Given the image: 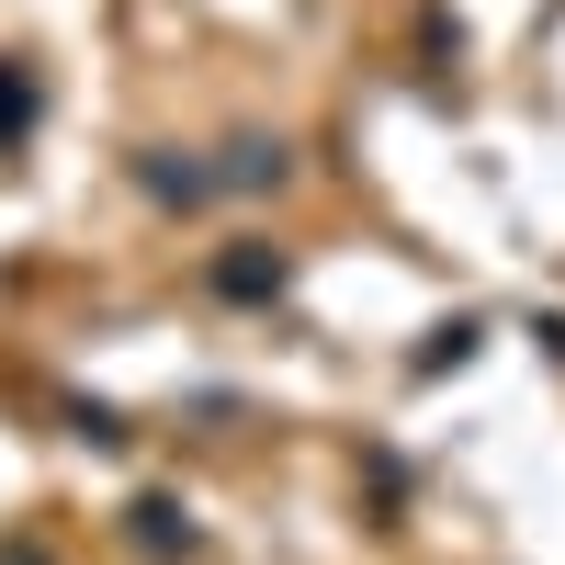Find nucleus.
I'll return each mask as SVG.
<instances>
[{"label":"nucleus","instance_id":"obj_2","mask_svg":"<svg viewBox=\"0 0 565 565\" xmlns=\"http://www.w3.org/2000/svg\"><path fill=\"white\" fill-rule=\"evenodd\" d=\"M23 114H34V90H23V79H0V125L23 136Z\"/></svg>","mask_w":565,"mask_h":565},{"label":"nucleus","instance_id":"obj_1","mask_svg":"<svg viewBox=\"0 0 565 565\" xmlns=\"http://www.w3.org/2000/svg\"><path fill=\"white\" fill-rule=\"evenodd\" d=\"M215 282H226V295H282V260H226Z\"/></svg>","mask_w":565,"mask_h":565}]
</instances>
